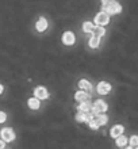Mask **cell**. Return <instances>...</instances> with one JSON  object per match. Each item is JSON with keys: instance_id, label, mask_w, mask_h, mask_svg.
Masks as SVG:
<instances>
[{"instance_id": "1", "label": "cell", "mask_w": 138, "mask_h": 149, "mask_svg": "<svg viewBox=\"0 0 138 149\" xmlns=\"http://www.w3.org/2000/svg\"><path fill=\"white\" fill-rule=\"evenodd\" d=\"M108 22H110V14L106 11L99 12V14H96V16H95V23L96 24L104 26V24H107Z\"/></svg>"}, {"instance_id": "2", "label": "cell", "mask_w": 138, "mask_h": 149, "mask_svg": "<svg viewBox=\"0 0 138 149\" xmlns=\"http://www.w3.org/2000/svg\"><path fill=\"white\" fill-rule=\"evenodd\" d=\"M103 11H106V12H108V14H119V12L122 11V7H121V4L119 3H117V1H111L108 6H106V7H103Z\"/></svg>"}, {"instance_id": "3", "label": "cell", "mask_w": 138, "mask_h": 149, "mask_svg": "<svg viewBox=\"0 0 138 149\" xmlns=\"http://www.w3.org/2000/svg\"><path fill=\"white\" fill-rule=\"evenodd\" d=\"M107 109H108V106L106 104V102H104V100H96V102L94 103V109H92V111L98 115V114L106 113Z\"/></svg>"}, {"instance_id": "4", "label": "cell", "mask_w": 138, "mask_h": 149, "mask_svg": "<svg viewBox=\"0 0 138 149\" xmlns=\"http://www.w3.org/2000/svg\"><path fill=\"white\" fill-rule=\"evenodd\" d=\"M1 138H3L4 141H14V138H15V134H14V132H12L11 129H8V127H4V129H1Z\"/></svg>"}, {"instance_id": "5", "label": "cell", "mask_w": 138, "mask_h": 149, "mask_svg": "<svg viewBox=\"0 0 138 149\" xmlns=\"http://www.w3.org/2000/svg\"><path fill=\"white\" fill-rule=\"evenodd\" d=\"M34 94L38 99H47L49 98V94H47V90L44 88V87H37L34 90Z\"/></svg>"}, {"instance_id": "6", "label": "cell", "mask_w": 138, "mask_h": 149, "mask_svg": "<svg viewBox=\"0 0 138 149\" xmlns=\"http://www.w3.org/2000/svg\"><path fill=\"white\" fill-rule=\"evenodd\" d=\"M75 98H76V100L77 102H87L88 100V98H89V92H87V91H77L75 94Z\"/></svg>"}, {"instance_id": "7", "label": "cell", "mask_w": 138, "mask_h": 149, "mask_svg": "<svg viewBox=\"0 0 138 149\" xmlns=\"http://www.w3.org/2000/svg\"><path fill=\"white\" fill-rule=\"evenodd\" d=\"M110 91H111V86L108 84V83L102 81V83H99V84H98V92H99V94L106 95V94H108Z\"/></svg>"}, {"instance_id": "8", "label": "cell", "mask_w": 138, "mask_h": 149, "mask_svg": "<svg viewBox=\"0 0 138 149\" xmlns=\"http://www.w3.org/2000/svg\"><path fill=\"white\" fill-rule=\"evenodd\" d=\"M62 42L65 43V45H73V43H75V36H73V33H72V31L64 33Z\"/></svg>"}, {"instance_id": "9", "label": "cell", "mask_w": 138, "mask_h": 149, "mask_svg": "<svg viewBox=\"0 0 138 149\" xmlns=\"http://www.w3.org/2000/svg\"><path fill=\"white\" fill-rule=\"evenodd\" d=\"M122 133H123V126L122 125H115L110 132L111 137H114V138H118L119 136H122Z\"/></svg>"}, {"instance_id": "10", "label": "cell", "mask_w": 138, "mask_h": 149, "mask_svg": "<svg viewBox=\"0 0 138 149\" xmlns=\"http://www.w3.org/2000/svg\"><path fill=\"white\" fill-rule=\"evenodd\" d=\"M94 109V104L91 102H81V104H79V110L84 111V113H88V111H92Z\"/></svg>"}, {"instance_id": "11", "label": "cell", "mask_w": 138, "mask_h": 149, "mask_svg": "<svg viewBox=\"0 0 138 149\" xmlns=\"http://www.w3.org/2000/svg\"><path fill=\"white\" fill-rule=\"evenodd\" d=\"M79 87L81 88V90L87 91V92H91V90H92L91 83L88 81V80H85V79H83V80H80V81H79Z\"/></svg>"}, {"instance_id": "12", "label": "cell", "mask_w": 138, "mask_h": 149, "mask_svg": "<svg viewBox=\"0 0 138 149\" xmlns=\"http://www.w3.org/2000/svg\"><path fill=\"white\" fill-rule=\"evenodd\" d=\"M35 27H37V30H38V31H45V30L47 29V20L45 19V18H40V20L37 22Z\"/></svg>"}, {"instance_id": "13", "label": "cell", "mask_w": 138, "mask_h": 149, "mask_svg": "<svg viewBox=\"0 0 138 149\" xmlns=\"http://www.w3.org/2000/svg\"><path fill=\"white\" fill-rule=\"evenodd\" d=\"M27 104H28V107H30V109H33V110H37V109L40 107V99L37 98V96H35V98L28 99Z\"/></svg>"}, {"instance_id": "14", "label": "cell", "mask_w": 138, "mask_h": 149, "mask_svg": "<svg viewBox=\"0 0 138 149\" xmlns=\"http://www.w3.org/2000/svg\"><path fill=\"white\" fill-rule=\"evenodd\" d=\"M92 34H94V36H98V37H103L104 34H106V30L103 29V26L98 24V26H95L94 33H92Z\"/></svg>"}, {"instance_id": "15", "label": "cell", "mask_w": 138, "mask_h": 149, "mask_svg": "<svg viewBox=\"0 0 138 149\" xmlns=\"http://www.w3.org/2000/svg\"><path fill=\"white\" fill-rule=\"evenodd\" d=\"M99 43H100V37H98V36H92L91 37V39H89V46L91 47H98L99 46Z\"/></svg>"}, {"instance_id": "16", "label": "cell", "mask_w": 138, "mask_h": 149, "mask_svg": "<svg viewBox=\"0 0 138 149\" xmlns=\"http://www.w3.org/2000/svg\"><path fill=\"white\" fill-rule=\"evenodd\" d=\"M94 23H91V22H84L83 23V30L84 33H94Z\"/></svg>"}, {"instance_id": "17", "label": "cell", "mask_w": 138, "mask_h": 149, "mask_svg": "<svg viewBox=\"0 0 138 149\" xmlns=\"http://www.w3.org/2000/svg\"><path fill=\"white\" fill-rule=\"evenodd\" d=\"M117 145L119 146V148H123V146L127 145V138L123 137V136H119L118 138H117Z\"/></svg>"}, {"instance_id": "18", "label": "cell", "mask_w": 138, "mask_h": 149, "mask_svg": "<svg viewBox=\"0 0 138 149\" xmlns=\"http://www.w3.org/2000/svg\"><path fill=\"white\" fill-rule=\"evenodd\" d=\"M76 121L77 122H85V113L79 110V113L76 114Z\"/></svg>"}, {"instance_id": "19", "label": "cell", "mask_w": 138, "mask_h": 149, "mask_svg": "<svg viewBox=\"0 0 138 149\" xmlns=\"http://www.w3.org/2000/svg\"><path fill=\"white\" fill-rule=\"evenodd\" d=\"M98 121H99V123H100V126H102V125H106L107 121H108V118H107V115H104V113H102L100 115H98Z\"/></svg>"}, {"instance_id": "20", "label": "cell", "mask_w": 138, "mask_h": 149, "mask_svg": "<svg viewBox=\"0 0 138 149\" xmlns=\"http://www.w3.org/2000/svg\"><path fill=\"white\" fill-rule=\"evenodd\" d=\"M88 123H89V127H91L92 130H96L99 127V126H100V123H99V121H98V118H96V119H92L91 122H88Z\"/></svg>"}, {"instance_id": "21", "label": "cell", "mask_w": 138, "mask_h": 149, "mask_svg": "<svg viewBox=\"0 0 138 149\" xmlns=\"http://www.w3.org/2000/svg\"><path fill=\"white\" fill-rule=\"evenodd\" d=\"M130 146L131 148H137L138 146V136H133L130 138Z\"/></svg>"}, {"instance_id": "22", "label": "cell", "mask_w": 138, "mask_h": 149, "mask_svg": "<svg viewBox=\"0 0 138 149\" xmlns=\"http://www.w3.org/2000/svg\"><path fill=\"white\" fill-rule=\"evenodd\" d=\"M112 0H102V4H103V7H106V6H108V4L111 3Z\"/></svg>"}, {"instance_id": "23", "label": "cell", "mask_w": 138, "mask_h": 149, "mask_svg": "<svg viewBox=\"0 0 138 149\" xmlns=\"http://www.w3.org/2000/svg\"><path fill=\"white\" fill-rule=\"evenodd\" d=\"M6 121V113H0V122Z\"/></svg>"}]
</instances>
